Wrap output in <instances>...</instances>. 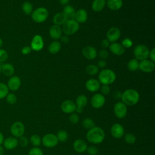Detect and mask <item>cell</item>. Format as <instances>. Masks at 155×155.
Masks as SVG:
<instances>
[{
    "label": "cell",
    "instance_id": "13",
    "mask_svg": "<svg viewBox=\"0 0 155 155\" xmlns=\"http://www.w3.org/2000/svg\"><path fill=\"white\" fill-rule=\"evenodd\" d=\"M43 47H44V41L42 36L39 35H36L34 36V37L33 38L31 41V44H30V47L31 50L36 51H38L42 50Z\"/></svg>",
    "mask_w": 155,
    "mask_h": 155
},
{
    "label": "cell",
    "instance_id": "31",
    "mask_svg": "<svg viewBox=\"0 0 155 155\" xmlns=\"http://www.w3.org/2000/svg\"><path fill=\"white\" fill-rule=\"evenodd\" d=\"M128 69L130 71H134L139 69V62L136 59H132L130 60L127 64Z\"/></svg>",
    "mask_w": 155,
    "mask_h": 155
},
{
    "label": "cell",
    "instance_id": "32",
    "mask_svg": "<svg viewBox=\"0 0 155 155\" xmlns=\"http://www.w3.org/2000/svg\"><path fill=\"white\" fill-rule=\"evenodd\" d=\"M22 10L25 15H29L33 12V5L30 2L25 1L22 5Z\"/></svg>",
    "mask_w": 155,
    "mask_h": 155
},
{
    "label": "cell",
    "instance_id": "18",
    "mask_svg": "<svg viewBox=\"0 0 155 155\" xmlns=\"http://www.w3.org/2000/svg\"><path fill=\"white\" fill-rule=\"evenodd\" d=\"M83 56L87 59L91 60L94 59L97 56V51L96 48L92 46H86L82 51Z\"/></svg>",
    "mask_w": 155,
    "mask_h": 155
},
{
    "label": "cell",
    "instance_id": "16",
    "mask_svg": "<svg viewBox=\"0 0 155 155\" xmlns=\"http://www.w3.org/2000/svg\"><path fill=\"white\" fill-rule=\"evenodd\" d=\"M120 36V30L117 27L110 28L107 33V38L109 42H115Z\"/></svg>",
    "mask_w": 155,
    "mask_h": 155
},
{
    "label": "cell",
    "instance_id": "19",
    "mask_svg": "<svg viewBox=\"0 0 155 155\" xmlns=\"http://www.w3.org/2000/svg\"><path fill=\"white\" fill-rule=\"evenodd\" d=\"M100 87V82L96 79H90L85 83L86 89L90 92H96Z\"/></svg>",
    "mask_w": 155,
    "mask_h": 155
},
{
    "label": "cell",
    "instance_id": "21",
    "mask_svg": "<svg viewBox=\"0 0 155 155\" xmlns=\"http://www.w3.org/2000/svg\"><path fill=\"white\" fill-rule=\"evenodd\" d=\"M109 48L111 53L117 56H120L125 52V48L117 42H112L109 45Z\"/></svg>",
    "mask_w": 155,
    "mask_h": 155
},
{
    "label": "cell",
    "instance_id": "29",
    "mask_svg": "<svg viewBox=\"0 0 155 155\" xmlns=\"http://www.w3.org/2000/svg\"><path fill=\"white\" fill-rule=\"evenodd\" d=\"M76 11L74 8L70 5H67L63 9V13L66 16L68 19H74Z\"/></svg>",
    "mask_w": 155,
    "mask_h": 155
},
{
    "label": "cell",
    "instance_id": "10",
    "mask_svg": "<svg viewBox=\"0 0 155 155\" xmlns=\"http://www.w3.org/2000/svg\"><path fill=\"white\" fill-rule=\"evenodd\" d=\"M105 102V98L104 95L101 93L94 94L90 101L91 105L93 108L99 109L102 108Z\"/></svg>",
    "mask_w": 155,
    "mask_h": 155
},
{
    "label": "cell",
    "instance_id": "23",
    "mask_svg": "<svg viewBox=\"0 0 155 155\" xmlns=\"http://www.w3.org/2000/svg\"><path fill=\"white\" fill-rule=\"evenodd\" d=\"M62 28L59 25L54 24L50 27L49 34L52 39H58L62 36Z\"/></svg>",
    "mask_w": 155,
    "mask_h": 155
},
{
    "label": "cell",
    "instance_id": "9",
    "mask_svg": "<svg viewBox=\"0 0 155 155\" xmlns=\"http://www.w3.org/2000/svg\"><path fill=\"white\" fill-rule=\"evenodd\" d=\"M114 113L119 119L124 118L127 114V107L122 102H117L114 105Z\"/></svg>",
    "mask_w": 155,
    "mask_h": 155
},
{
    "label": "cell",
    "instance_id": "15",
    "mask_svg": "<svg viewBox=\"0 0 155 155\" xmlns=\"http://www.w3.org/2000/svg\"><path fill=\"white\" fill-rule=\"evenodd\" d=\"M21 81L20 78L17 76H12L10 78L7 82V87L8 90L15 91H17L21 87Z\"/></svg>",
    "mask_w": 155,
    "mask_h": 155
},
{
    "label": "cell",
    "instance_id": "34",
    "mask_svg": "<svg viewBox=\"0 0 155 155\" xmlns=\"http://www.w3.org/2000/svg\"><path fill=\"white\" fill-rule=\"evenodd\" d=\"M30 142L35 147H38L41 143V138L38 134H33L30 138Z\"/></svg>",
    "mask_w": 155,
    "mask_h": 155
},
{
    "label": "cell",
    "instance_id": "53",
    "mask_svg": "<svg viewBox=\"0 0 155 155\" xmlns=\"http://www.w3.org/2000/svg\"><path fill=\"white\" fill-rule=\"evenodd\" d=\"M61 41L64 44H67L69 42V38L67 36H62L61 38Z\"/></svg>",
    "mask_w": 155,
    "mask_h": 155
},
{
    "label": "cell",
    "instance_id": "8",
    "mask_svg": "<svg viewBox=\"0 0 155 155\" xmlns=\"http://www.w3.org/2000/svg\"><path fill=\"white\" fill-rule=\"evenodd\" d=\"M58 142L56 136L53 133L46 134L41 139V143L47 148H53L56 147Z\"/></svg>",
    "mask_w": 155,
    "mask_h": 155
},
{
    "label": "cell",
    "instance_id": "51",
    "mask_svg": "<svg viewBox=\"0 0 155 155\" xmlns=\"http://www.w3.org/2000/svg\"><path fill=\"white\" fill-rule=\"evenodd\" d=\"M110 45V42L108 41L107 39H103L101 42V47L104 48H107Z\"/></svg>",
    "mask_w": 155,
    "mask_h": 155
},
{
    "label": "cell",
    "instance_id": "58",
    "mask_svg": "<svg viewBox=\"0 0 155 155\" xmlns=\"http://www.w3.org/2000/svg\"><path fill=\"white\" fill-rule=\"evenodd\" d=\"M1 73V65H0V74Z\"/></svg>",
    "mask_w": 155,
    "mask_h": 155
},
{
    "label": "cell",
    "instance_id": "35",
    "mask_svg": "<svg viewBox=\"0 0 155 155\" xmlns=\"http://www.w3.org/2000/svg\"><path fill=\"white\" fill-rule=\"evenodd\" d=\"M56 136L57 137L58 141L61 142H65L68 139V133L65 130H59L57 133Z\"/></svg>",
    "mask_w": 155,
    "mask_h": 155
},
{
    "label": "cell",
    "instance_id": "45",
    "mask_svg": "<svg viewBox=\"0 0 155 155\" xmlns=\"http://www.w3.org/2000/svg\"><path fill=\"white\" fill-rule=\"evenodd\" d=\"M124 48H130L133 45V41L130 38H125L122 41L121 44Z\"/></svg>",
    "mask_w": 155,
    "mask_h": 155
},
{
    "label": "cell",
    "instance_id": "38",
    "mask_svg": "<svg viewBox=\"0 0 155 155\" xmlns=\"http://www.w3.org/2000/svg\"><path fill=\"white\" fill-rule=\"evenodd\" d=\"M124 140L128 144H133L136 142V137L135 135L132 133H127L124 136Z\"/></svg>",
    "mask_w": 155,
    "mask_h": 155
},
{
    "label": "cell",
    "instance_id": "5",
    "mask_svg": "<svg viewBox=\"0 0 155 155\" xmlns=\"http://www.w3.org/2000/svg\"><path fill=\"white\" fill-rule=\"evenodd\" d=\"M48 16V12L44 7H39L31 13V18L33 21L37 23L44 22Z\"/></svg>",
    "mask_w": 155,
    "mask_h": 155
},
{
    "label": "cell",
    "instance_id": "42",
    "mask_svg": "<svg viewBox=\"0 0 155 155\" xmlns=\"http://www.w3.org/2000/svg\"><path fill=\"white\" fill-rule=\"evenodd\" d=\"M86 151L89 155H96L98 153V148L94 145H90L87 147Z\"/></svg>",
    "mask_w": 155,
    "mask_h": 155
},
{
    "label": "cell",
    "instance_id": "2",
    "mask_svg": "<svg viewBox=\"0 0 155 155\" xmlns=\"http://www.w3.org/2000/svg\"><path fill=\"white\" fill-rule=\"evenodd\" d=\"M139 94L134 89H127L122 93V102L126 105H136L139 101Z\"/></svg>",
    "mask_w": 155,
    "mask_h": 155
},
{
    "label": "cell",
    "instance_id": "30",
    "mask_svg": "<svg viewBox=\"0 0 155 155\" xmlns=\"http://www.w3.org/2000/svg\"><path fill=\"white\" fill-rule=\"evenodd\" d=\"M61 48V43L57 41H54L50 44L48 46V51L51 54H56L60 51Z\"/></svg>",
    "mask_w": 155,
    "mask_h": 155
},
{
    "label": "cell",
    "instance_id": "11",
    "mask_svg": "<svg viewBox=\"0 0 155 155\" xmlns=\"http://www.w3.org/2000/svg\"><path fill=\"white\" fill-rule=\"evenodd\" d=\"M76 105L74 102L71 100H65L61 105L62 111L66 114H71L76 111Z\"/></svg>",
    "mask_w": 155,
    "mask_h": 155
},
{
    "label": "cell",
    "instance_id": "47",
    "mask_svg": "<svg viewBox=\"0 0 155 155\" xmlns=\"http://www.w3.org/2000/svg\"><path fill=\"white\" fill-rule=\"evenodd\" d=\"M99 56L101 58L104 59H106L108 58V51L105 50V49H103V50H101L99 51Z\"/></svg>",
    "mask_w": 155,
    "mask_h": 155
},
{
    "label": "cell",
    "instance_id": "56",
    "mask_svg": "<svg viewBox=\"0 0 155 155\" xmlns=\"http://www.w3.org/2000/svg\"><path fill=\"white\" fill-rule=\"evenodd\" d=\"M4 148L2 146L0 145V155H4Z\"/></svg>",
    "mask_w": 155,
    "mask_h": 155
},
{
    "label": "cell",
    "instance_id": "6",
    "mask_svg": "<svg viewBox=\"0 0 155 155\" xmlns=\"http://www.w3.org/2000/svg\"><path fill=\"white\" fill-rule=\"evenodd\" d=\"M150 50L145 45H137L134 48L133 53L135 57V59L137 60L142 61L144 59H147L149 56Z\"/></svg>",
    "mask_w": 155,
    "mask_h": 155
},
{
    "label": "cell",
    "instance_id": "49",
    "mask_svg": "<svg viewBox=\"0 0 155 155\" xmlns=\"http://www.w3.org/2000/svg\"><path fill=\"white\" fill-rule=\"evenodd\" d=\"M113 97L116 100H119L121 99L122 97V93L120 91H114L113 93Z\"/></svg>",
    "mask_w": 155,
    "mask_h": 155
},
{
    "label": "cell",
    "instance_id": "55",
    "mask_svg": "<svg viewBox=\"0 0 155 155\" xmlns=\"http://www.w3.org/2000/svg\"><path fill=\"white\" fill-rule=\"evenodd\" d=\"M59 1L60 4L62 5H66L70 1V0H59Z\"/></svg>",
    "mask_w": 155,
    "mask_h": 155
},
{
    "label": "cell",
    "instance_id": "52",
    "mask_svg": "<svg viewBox=\"0 0 155 155\" xmlns=\"http://www.w3.org/2000/svg\"><path fill=\"white\" fill-rule=\"evenodd\" d=\"M106 64H107V63H106V62L105 61V60H104V59H102V60H100L99 62H98V63H97V67H99V68H104L105 66H106Z\"/></svg>",
    "mask_w": 155,
    "mask_h": 155
},
{
    "label": "cell",
    "instance_id": "44",
    "mask_svg": "<svg viewBox=\"0 0 155 155\" xmlns=\"http://www.w3.org/2000/svg\"><path fill=\"white\" fill-rule=\"evenodd\" d=\"M8 53L6 50L0 48V62H3L8 59Z\"/></svg>",
    "mask_w": 155,
    "mask_h": 155
},
{
    "label": "cell",
    "instance_id": "12",
    "mask_svg": "<svg viewBox=\"0 0 155 155\" xmlns=\"http://www.w3.org/2000/svg\"><path fill=\"white\" fill-rule=\"evenodd\" d=\"M155 67L154 62L151 60L144 59L139 62V69L145 73L152 72Z\"/></svg>",
    "mask_w": 155,
    "mask_h": 155
},
{
    "label": "cell",
    "instance_id": "4",
    "mask_svg": "<svg viewBox=\"0 0 155 155\" xmlns=\"http://www.w3.org/2000/svg\"><path fill=\"white\" fill-rule=\"evenodd\" d=\"M79 28V23L74 19H67L63 24L62 31L67 35H71L76 33Z\"/></svg>",
    "mask_w": 155,
    "mask_h": 155
},
{
    "label": "cell",
    "instance_id": "36",
    "mask_svg": "<svg viewBox=\"0 0 155 155\" xmlns=\"http://www.w3.org/2000/svg\"><path fill=\"white\" fill-rule=\"evenodd\" d=\"M8 88L7 85L4 83L0 82V100L5 98L8 94Z\"/></svg>",
    "mask_w": 155,
    "mask_h": 155
},
{
    "label": "cell",
    "instance_id": "25",
    "mask_svg": "<svg viewBox=\"0 0 155 155\" xmlns=\"http://www.w3.org/2000/svg\"><path fill=\"white\" fill-rule=\"evenodd\" d=\"M67 19L68 18L63 13V12H59L54 16L53 21L55 25L60 26L61 25H63Z\"/></svg>",
    "mask_w": 155,
    "mask_h": 155
},
{
    "label": "cell",
    "instance_id": "50",
    "mask_svg": "<svg viewBox=\"0 0 155 155\" xmlns=\"http://www.w3.org/2000/svg\"><path fill=\"white\" fill-rule=\"evenodd\" d=\"M148 57H150L151 61H153V62H155V48H152L151 51L149 52Z\"/></svg>",
    "mask_w": 155,
    "mask_h": 155
},
{
    "label": "cell",
    "instance_id": "33",
    "mask_svg": "<svg viewBox=\"0 0 155 155\" xmlns=\"http://www.w3.org/2000/svg\"><path fill=\"white\" fill-rule=\"evenodd\" d=\"M86 72L90 76L96 75L99 71V68L94 64H90L86 67Z\"/></svg>",
    "mask_w": 155,
    "mask_h": 155
},
{
    "label": "cell",
    "instance_id": "57",
    "mask_svg": "<svg viewBox=\"0 0 155 155\" xmlns=\"http://www.w3.org/2000/svg\"><path fill=\"white\" fill-rule=\"evenodd\" d=\"M2 45H3V41H2V39L0 38V48H1V47L2 46Z\"/></svg>",
    "mask_w": 155,
    "mask_h": 155
},
{
    "label": "cell",
    "instance_id": "17",
    "mask_svg": "<svg viewBox=\"0 0 155 155\" xmlns=\"http://www.w3.org/2000/svg\"><path fill=\"white\" fill-rule=\"evenodd\" d=\"M2 144L5 149L8 150H13L18 145V139L14 136L8 137L6 139H4Z\"/></svg>",
    "mask_w": 155,
    "mask_h": 155
},
{
    "label": "cell",
    "instance_id": "27",
    "mask_svg": "<svg viewBox=\"0 0 155 155\" xmlns=\"http://www.w3.org/2000/svg\"><path fill=\"white\" fill-rule=\"evenodd\" d=\"M106 4V0H94L92 2V9L94 12H101L104 9Z\"/></svg>",
    "mask_w": 155,
    "mask_h": 155
},
{
    "label": "cell",
    "instance_id": "22",
    "mask_svg": "<svg viewBox=\"0 0 155 155\" xmlns=\"http://www.w3.org/2000/svg\"><path fill=\"white\" fill-rule=\"evenodd\" d=\"M87 18L88 15L86 10L83 8H80L76 12L74 19L79 24L85 22L87 20Z\"/></svg>",
    "mask_w": 155,
    "mask_h": 155
},
{
    "label": "cell",
    "instance_id": "41",
    "mask_svg": "<svg viewBox=\"0 0 155 155\" xmlns=\"http://www.w3.org/2000/svg\"><path fill=\"white\" fill-rule=\"evenodd\" d=\"M28 155H44L42 150L39 147H33L31 148Z\"/></svg>",
    "mask_w": 155,
    "mask_h": 155
},
{
    "label": "cell",
    "instance_id": "48",
    "mask_svg": "<svg viewBox=\"0 0 155 155\" xmlns=\"http://www.w3.org/2000/svg\"><path fill=\"white\" fill-rule=\"evenodd\" d=\"M31 48L29 46H25V47H24L22 50H21V53L22 54L24 55H27V54H28L31 53Z\"/></svg>",
    "mask_w": 155,
    "mask_h": 155
},
{
    "label": "cell",
    "instance_id": "7",
    "mask_svg": "<svg viewBox=\"0 0 155 155\" xmlns=\"http://www.w3.org/2000/svg\"><path fill=\"white\" fill-rule=\"evenodd\" d=\"M10 131L13 136L18 138L24 135L25 133V126L21 122L16 121L12 124Z\"/></svg>",
    "mask_w": 155,
    "mask_h": 155
},
{
    "label": "cell",
    "instance_id": "28",
    "mask_svg": "<svg viewBox=\"0 0 155 155\" xmlns=\"http://www.w3.org/2000/svg\"><path fill=\"white\" fill-rule=\"evenodd\" d=\"M87 102H88V99L86 96L84 94H81L78 96L76 99L75 104H76V107L81 108L84 109V108L87 105Z\"/></svg>",
    "mask_w": 155,
    "mask_h": 155
},
{
    "label": "cell",
    "instance_id": "3",
    "mask_svg": "<svg viewBox=\"0 0 155 155\" xmlns=\"http://www.w3.org/2000/svg\"><path fill=\"white\" fill-rule=\"evenodd\" d=\"M99 82L103 85H109L113 83L116 79V75L115 73L111 69H104L99 74Z\"/></svg>",
    "mask_w": 155,
    "mask_h": 155
},
{
    "label": "cell",
    "instance_id": "24",
    "mask_svg": "<svg viewBox=\"0 0 155 155\" xmlns=\"http://www.w3.org/2000/svg\"><path fill=\"white\" fill-rule=\"evenodd\" d=\"M1 72L2 74L7 77H11L15 73V68L10 63H5L1 65Z\"/></svg>",
    "mask_w": 155,
    "mask_h": 155
},
{
    "label": "cell",
    "instance_id": "54",
    "mask_svg": "<svg viewBox=\"0 0 155 155\" xmlns=\"http://www.w3.org/2000/svg\"><path fill=\"white\" fill-rule=\"evenodd\" d=\"M4 137L3 134L0 131V145H1L4 142Z\"/></svg>",
    "mask_w": 155,
    "mask_h": 155
},
{
    "label": "cell",
    "instance_id": "39",
    "mask_svg": "<svg viewBox=\"0 0 155 155\" xmlns=\"http://www.w3.org/2000/svg\"><path fill=\"white\" fill-rule=\"evenodd\" d=\"M5 98L7 102L10 105H13L17 102V97L13 93H8Z\"/></svg>",
    "mask_w": 155,
    "mask_h": 155
},
{
    "label": "cell",
    "instance_id": "14",
    "mask_svg": "<svg viewBox=\"0 0 155 155\" xmlns=\"http://www.w3.org/2000/svg\"><path fill=\"white\" fill-rule=\"evenodd\" d=\"M110 132L113 137L120 139L124 135V128L121 124L116 123L111 126Z\"/></svg>",
    "mask_w": 155,
    "mask_h": 155
},
{
    "label": "cell",
    "instance_id": "1",
    "mask_svg": "<svg viewBox=\"0 0 155 155\" xmlns=\"http://www.w3.org/2000/svg\"><path fill=\"white\" fill-rule=\"evenodd\" d=\"M105 137V134L104 130L99 127L96 126L88 130L86 134L87 140L93 144H99L102 143Z\"/></svg>",
    "mask_w": 155,
    "mask_h": 155
},
{
    "label": "cell",
    "instance_id": "37",
    "mask_svg": "<svg viewBox=\"0 0 155 155\" xmlns=\"http://www.w3.org/2000/svg\"><path fill=\"white\" fill-rule=\"evenodd\" d=\"M82 126L88 130H90L95 126L94 122L91 118H85L82 121Z\"/></svg>",
    "mask_w": 155,
    "mask_h": 155
},
{
    "label": "cell",
    "instance_id": "26",
    "mask_svg": "<svg viewBox=\"0 0 155 155\" xmlns=\"http://www.w3.org/2000/svg\"><path fill=\"white\" fill-rule=\"evenodd\" d=\"M123 4L122 0H107V5L108 8L111 10H117L120 9Z\"/></svg>",
    "mask_w": 155,
    "mask_h": 155
},
{
    "label": "cell",
    "instance_id": "46",
    "mask_svg": "<svg viewBox=\"0 0 155 155\" xmlns=\"http://www.w3.org/2000/svg\"><path fill=\"white\" fill-rule=\"evenodd\" d=\"M101 91L102 95H108L110 93V88L108 85H103L101 87Z\"/></svg>",
    "mask_w": 155,
    "mask_h": 155
},
{
    "label": "cell",
    "instance_id": "43",
    "mask_svg": "<svg viewBox=\"0 0 155 155\" xmlns=\"http://www.w3.org/2000/svg\"><path fill=\"white\" fill-rule=\"evenodd\" d=\"M79 120V117L77 113H73L69 117V121L71 124H76Z\"/></svg>",
    "mask_w": 155,
    "mask_h": 155
},
{
    "label": "cell",
    "instance_id": "40",
    "mask_svg": "<svg viewBox=\"0 0 155 155\" xmlns=\"http://www.w3.org/2000/svg\"><path fill=\"white\" fill-rule=\"evenodd\" d=\"M19 139H18V145H19L21 147H26L28 145V143H29V140L28 139L24 136H22L19 137H18Z\"/></svg>",
    "mask_w": 155,
    "mask_h": 155
},
{
    "label": "cell",
    "instance_id": "20",
    "mask_svg": "<svg viewBox=\"0 0 155 155\" xmlns=\"http://www.w3.org/2000/svg\"><path fill=\"white\" fill-rule=\"evenodd\" d=\"M74 150L79 153H84L86 151L87 148V144L86 142L82 139H78L74 140L73 145Z\"/></svg>",
    "mask_w": 155,
    "mask_h": 155
}]
</instances>
